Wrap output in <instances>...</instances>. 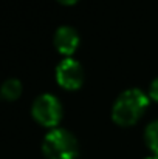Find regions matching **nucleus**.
<instances>
[{"label":"nucleus","mask_w":158,"mask_h":159,"mask_svg":"<svg viewBox=\"0 0 158 159\" xmlns=\"http://www.w3.org/2000/svg\"><path fill=\"white\" fill-rule=\"evenodd\" d=\"M149 105V96L141 88H127L115 99L112 119L119 125L135 124Z\"/></svg>","instance_id":"obj_1"},{"label":"nucleus","mask_w":158,"mask_h":159,"mask_svg":"<svg viewBox=\"0 0 158 159\" xmlns=\"http://www.w3.org/2000/svg\"><path fill=\"white\" fill-rule=\"evenodd\" d=\"M42 152L48 159H76L79 155V144L70 130L54 127L44 136Z\"/></svg>","instance_id":"obj_2"},{"label":"nucleus","mask_w":158,"mask_h":159,"mask_svg":"<svg viewBox=\"0 0 158 159\" xmlns=\"http://www.w3.org/2000/svg\"><path fill=\"white\" fill-rule=\"evenodd\" d=\"M31 114L41 125L54 128L62 117V104L57 96L51 93H42L33 101Z\"/></svg>","instance_id":"obj_3"},{"label":"nucleus","mask_w":158,"mask_h":159,"mask_svg":"<svg viewBox=\"0 0 158 159\" xmlns=\"http://www.w3.org/2000/svg\"><path fill=\"white\" fill-rule=\"evenodd\" d=\"M56 80L65 90H76L84 82V68L74 57L62 59L56 66Z\"/></svg>","instance_id":"obj_4"},{"label":"nucleus","mask_w":158,"mask_h":159,"mask_svg":"<svg viewBox=\"0 0 158 159\" xmlns=\"http://www.w3.org/2000/svg\"><path fill=\"white\" fill-rule=\"evenodd\" d=\"M53 43L56 50L65 57H71V54L76 51L79 45V34L78 31L70 25H60L53 36Z\"/></svg>","instance_id":"obj_5"},{"label":"nucleus","mask_w":158,"mask_h":159,"mask_svg":"<svg viewBox=\"0 0 158 159\" xmlns=\"http://www.w3.org/2000/svg\"><path fill=\"white\" fill-rule=\"evenodd\" d=\"M20 93H22V82H20L19 79H16V77L6 79V80L2 84V87H0V94H2L5 99H8V101L17 99V98L20 96Z\"/></svg>","instance_id":"obj_6"},{"label":"nucleus","mask_w":158,"mask_h":159,"mask_svg":"<svg viewBox=\"0 0 158 159\" xmlns=\"http://www.w3.org/2000/svg\"><path fill=\"white\" fill-rule=\"evenodd\" d=\"M144 138L149 148L155 153V156H158V119H154L152 122L147 124L144 130Z\"/></svg>","instance_id":"obj_7"},{"label":"nucleus","mask_w":158,"mask_h":159,"mask_svg":"<svg viewBox=\"0 0 158 159\" xmlns=\"http://www.w3.org/2000/svg\"><path fill=\"white\" fill-rule=\"evenodd\" d=\"M149 98H152L154 101L158 102V77H155L149 85Z\"/></svg>","instance_id":"obj_8"},{"label":"nucleus","mask_w":158,"mask_h":159,"mask_svg":"<svg viewBox=\"0 0 158 159\" xmlns=\"http://www.w3.org/2000/svg\"><path fill=\"white\" fill-rule=\"evenodd\" d=\"M60 3H64V5H73L74 2H78V0H59Z\"/></svg>","instance_id":"obj_9"},{"label":"nucleus","mask_w":158,"mask_h":159,"mask_svg":"<svg viewBox=\"0 0 158 159\" xmlns=\"http://www.w3.org/2000/svg\"><path fill=\"white\" fill-rule=\"evenodd\" d=\"M144 159H158V156H155V155H154V156H149V158H144Z\"/></svg>","instance_id":"obj_10"}]
</instances>
